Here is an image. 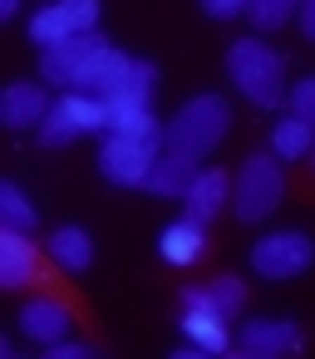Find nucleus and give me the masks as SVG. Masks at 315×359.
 <instances>
[{
  "instance_id": "obj_1",
  "label": "nucleus",
  "mask_w": 315,
  "mask_h": 359,
  "mask_svg": "<svg viewBox=\"0 0 315 359\" xmlns=\"http://www.w3.org/2000/svg\"><path fill=\"white\" fill-rule=\"evenodd\" d=\"M60 261L50 266L45 256H40V246L25 236V231H15V226H0V285L6 290H45V295H60L74 315H79V325L99 339V325H94V310H89V300L69 285V280H60Z\"/></svg>"
},
{
  "instance_id": "obj_2",
  "label": "nucleus",
  "mask_w": 315,
  "mask_h": 359,
  "mask_svg": "<svg viewBox=\"0 0 315 359\" xmlns=\"http://www.w3.org/2000/svg\"><path fill=\"white\" fill-rule=\"evenodd\" d=\"M227 74L241 89V99L256 104V109H276L286 99V60L271 45H261V40L227 45Z\"/></svg>"
},
{
  "instance_id": "obj_3",
  "label": "nucleus",
  "mask_w": 315,
  "mask_h": 359,
  "mask_svg": "<svg viewBox=\"0 0 315 359\" xmlns=\"http://www.w3.org/2000/svg\"><path fill=\"white\" fill-rule=\"evenodd\" d=\"M227 123H232L227 99H222V94H197V99H187V104L173 114V123L163 128V148L187 153V158H207V153L227 138Z\"/></svg>"
},
{
  "instance_id": "obj_4",
  "label": "nucleus",
  "mask_w": 315,
  "mask_h": 359,
  "mask_svg": "<svg viewBox=\"0 0 315 359\" xmlns=\"http://www.w3.org/2000/svg\"><path fill=\"white\" fill-rule=\"evenodd\" d=\"M99 128H109V104H104L99 94L69 89L60 104H50L45 123H40V143H45V148H65V143H74L79 133H99Z\"/></svg>"
},
{
  "instance_id": "obj_5",
  "label": "nucleus",
  "mask_w": 315,
  "mask_h": 359,
  "mask_svg": "<svg viewBox=\"0 0 315 359\" xmlns=\"http://www.w3.org/2000/svg\"><path fill=\"white\" fill-rule=\"evenodd\" d=\"M163 153V138H143V133H109L104 153H99V172L119 187H143L153 163Z\"/></svg>"
},
{
  "instance_id": "obj_6",
  "label": "nucleus",
  "mask_w": 315,
  "mask_h": 359,
  "mask_svg": "<svg viewBox=\"0 0 315 359\" xmlns=\"http://www.w3.org/2000/svg\"><path fill=\"white\" fill-rule=\"evenodd\" d=\"M281 192H286V177L276 168L271 153H251L236 172V222H261L281 207Z\"/></svg>"
},
{
  "instance_id": "obj_7",
  "label": "nucleus",
  "mask_w": 315,
  "mask_h": 359,
  "mask_svg": "<svg viewBox=\"0 0 315 359\" xmlns=\"http://www.w3.org/2000/svg\"><path fill=\"white\" fill-rule=\"evenodd\" d=\"M315 261V241L305 231H271L251 246V271L266 280H290Z\"/></svg>"
},
{
  "instance_id": "obj_8",
  "label": "nucleus",
  "mask_w": 315,
  "mask_h": 359,
  "mask_svg": "<svg viewBox=\"0 0 315 359\" xmlns=\"http://www.w3.org/2000/svg\"><path fill=\"white\" fill-rule=\"evenodd\" d=\"M99 25V0H50V6L30 20L35 45H60L69 35H89Z\"/></svg>"
},
{
  "instance_id": "obj_9",
  "label": "nucleus",
  "mask_w": 315,
  "mask_h": 359,
  "mask_svg": "<svg viewBox=\"0 0 315 359\" xmlns=\"http://www.w3.org/2000/svg\"><path fill=\"white\" fill-rule=\"evenodd\" d=\"M177 300H182V334L192 339V349L197 354H227L232 349V320L222 315V310H212L207 300H197V295H187V290H177Z\"/></svg>"
},
{
  "instance_id": "obj_10",
  "label": "nucleus",
  "mask_w": 315,
  "mask_h": 359,
  "mask_svg": "<svg viewBox=\"0 0 315 359\" xmlns=\"http://www.w3.org/2000/svg\"><path fill=\"white\" fill-rule=\"evenodd\" d=\"M104 45V35H69V40H60V45H45V55H40V74L50 79V84H65V89H74L79 84V74H84V65H89V55Z\"/></svg>"
},
{
  "instance_id": "obj_11",
  "label": "nucleus",
  "mask_w": 315,
  "mask_h": 359,
  "mask_svg": "<svg viewBox=\"0 0 315 359\" xmlns=\"http://www.w3.org/2000/svg\"><path fill=\"white\" fill-rule=\"evenodd\" d=\"M236 349L246 359H281V354H295L300 349V330L290 320H251V325H241Z\"/></svg>"
},
{
  "instance_id": "obj_12",
  "label": "nucleus",
  "mask_w": 315,
  "mask_h": 359,
  "mask_svg": "<svg viewBox=\"0 0 315 359\" xmlns=\"http://www.w3.org/2000/svg\"><path fill=\"white\" fill-rule=\"evenodd\" d=\"M69 325H74V310H69L60 295H45V290L20 310V330H25L30 339H40V344H60V339L69 334Z\"/></svg>"
},
{
  "instance_id": "obj_13",
  "label": "nucleus",
  "mask_w": 315,
  "mask_h": 359,
  "mask_svg": "<svg viewBox=\"0 0 315 359\" xmlns=\"http://www.w3.org/2000/svg\"><path fill=\"white\" fill-rule=\"evenodd\" d=\"M158 251H163V261H173V266H197V261H207V222L182 217V222L163 226Z\"/></svg>"
},
{
  "instance_id": "obj_14",
  "label": "nucleus",
  "mask_w": 315,
  "mask_h": 359,
  "mask_svg": "<svg viewBox=\"0 0 315 359\" xmlns=\"http://www.w3.org/2000/svg\"><path fill=\"white\" fill-rule=\"evenodd\" d=\"M50 114V99H45V84H11L6 94H0V118H6V128H40Z\"/></svg>"
},
{
  "instance_id": "obj_15",
  "label": "nucleus",
  "mask_w": 315,
  "mask_h": 359,
  "mask_svg": "<svg viewBox=\"0 0 315 359\" xmlns=\"http://www.w3.org/2000/svg\"><path fill=\"white\" fill-rule=\"evenodd\" d=\"M192 182H197V158L163 148L143 187H148V192H158V197H187V192H192Z\"/></svg>"
},
{
  "instance_id": "obj_16",
  "label": "nucleus",
  "mask_w": 315,
  "mask_h": 359,
  "mask_svg": "<svg viewBox=\"0 0 315 359\" xmlns=\"http://www.w3.org/2000/svg\"><path fill=\"white\" fill-rule=\"evenodd\" d=\"M227 172L222 168H207V172H197V182H192V192L182 197L187 202V217H197V222H212L217 212H222V202H227Z\"/></svg>"
},
{
  "instance_id": "obj_17",
  "label": "nucleus",
  "mask_w": 315,
  "mask_h": 359,
  "mask_svg": "<svg viewBox=\"0 0 315 359\" xmlns=\"http://www.w3.org/2000/svg\"><path fill=\"white\" fill-rule=\"evenodd\" d=\"M271 148L286 158V163H295V158H305L310 148H315V128L305 123V118H295V114H286L276 128H271Z\"/></svg>"
},
{
  "instance_id": "obj_18",
  "label": "nucleus",
  "mask_w": 315,
  "mask_h": 359,
  "mask_svg": "<svg viewBox=\"0 0 315 359\" xmlns=\"http://www.w3.org/2000/svg\"><path fill=\"white\" fill-rule=\"evenodd\" d=\"M50 256L65 266V271H84L94 261V246H89V231L84 226H60L50 236Z\"/></svg>"
},
{
  "instance_id": "obj_19",
  "label": "nucleus",
  "mask_w": 315,
  "mask_h": 359,
  "mask_svg": "<svg viewBox=\"0 0 315 359\" xmlns=\"http://www.w3.org/2000/svg\"><path fill=\"white\" fill-rule=\"evenodd\" d=\"M182 290H187V295H197V300H207V305H212V310H222L227 320H236V310L246 305V285H241L236 276H217V280H212V285H202V290H197V285H182Z\"/></svg>"
},
{
  "instance_id": "obj_20",
  "label": "nucleus",
  "mask_w": 315,
  "mask_h": 359,
  "mask_svg": "<svg viewBox=\"0 0 315 359\" xmlns=\"http://www.w3.org/2000/svg\"><path fill=\"white\" fill-rule=\"evenodd\" d=\"M0 217H6V226H15V231H35V222H40L15 182H0Z\"/></svg>"
},
{
  "instance_id": "obj_21",
  "label": "nucleus",
  "mask_w": 315,
  "mask_h": 359,
  "mask_svg": "<svg viewBox=\"0 0 315 359\" xmlns=\"http://www.w3.org/2000/svg\"><path fill=\"white\" fill-rule=\"evenodd\" d=\"M300 6H305V0H251L246 15H251L256 30H281L290 15H300Z\"/></svg>"
},
{
  "instance_id": "obj_22",
  "label": "nucleus",
  "mask_w": 315,
  "mask_h": 359,
  "mask_svg": "<svg viewBox=\"0 0 315 359\" xmlns=\"http://www.w3.org/2000/svg\"><path fill=\"white\" fill-rule=\"evenodd\" d=\"M290 114H295V118H305V123L315 128V74H310V79H300V84L290 89Z\"/></svg>"
},
{
  "instance_id": "obj_23",
  "label": "nucleus",
  "mask_w": 315,
  "mask_h": 359,
  "mask_svg": "<svg viewBox=\"0 0 315 359\" xmlns=\"http://www.w3.org/2000/svg\"><path fill=\"white\" fill-rule=\"evenodd\" d=\"M197 6H202L212 20H232V15H241V11L251 6V0H197Z\"/></svg>"
},
{
  "instance_id": "obj_24",
  "label": "nucleus",
  "mask_w": 315,
  "mask_h": 359,
  "mask_svg": "<svg viewBox=\"0 0 315 359\" xmlns=\"http://www.w3.org/2000/svg\"><path fill=\"white\" fill-rule=\"evenodd\" d=\"M50 349H55V359H89V354H94L89 344H65V339H60V344H50Z\"/></svg>"
},
{
  "instance_id": "obj_25",
  "label": "nucleus",
  "mask_w": 315,
  "mask_h": 359,
  "mask_svg": "<svg viewBox=\"0 0 315 359\" xmlns=\"http://www.w3.org/2000/svg\"><path fill=\"white\" fill-rule=\"evenodd\" d=\"M300 30L315 40V0H305V6H300Z\"/></svg>"
},
{
  "instance_id": "obj_26",
  "label": "nucleus",
  "mask_w": 315,
  "mask_h": 359,
  "mask_svg": "<svg viewBox=\"0 0 315 359\" xmlns=\"http://www.w3.org/2000/svg\"><path fill=\"white\" fill-rule=\"evenodd\" d=\"M15 11H20V0H0V20H11Z\"/></svg>"
},
{
  "instance_id": "obj_27",
  "label": "nucleus",
  "mask_w": 315,
  "mask_h": 359,
  "mask_svg": "<svg viewBox=\"0 0 315 359\" xmlns=\"http://www.w3.org/2000/svg\"><path fill=\"white\" fill-rule=\"evenodd\" d=\"M305 158H310V163H305V168H310V182H315V148H310V153H305Z\"/></svg>"
}]
</instances>
